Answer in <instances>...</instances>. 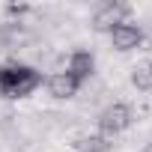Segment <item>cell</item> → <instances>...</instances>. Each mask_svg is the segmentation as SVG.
Masks as SVG:
<instances>
[{
	"instance_id": "cell-1",
	"label": "cell",
	"mask_w": 152,
	"mask_h": 152,
	"mask_svg": "<svg viewBox=\"0 0 152 152\" xmlns=\"http://www.w3.org/2000/svg\"><path fill=\"white\" fill-rule=\"evenodd\" d=\"M39 84H42V72H36L33 66H21V63L0 66V96L6 99H27Z\"/></svg>"
},
{
	"instance_id": "cell-2",
	"label": "cell",
	"mask_w": 152,
	"mask_h": 152,
	"mask_svg": "<svg viewBox=\"0 0 152 152\" xmlns=\"http://www.w3.org/2000/svg\"><path fill=\"white\" fill-rule=\"evenodd\" d=\"M128 125H131V107L125 102H113L99 113V131L104 137H113V134L125 131Z\"/></svg>"
},
{
	"instance_id": "cell-3",
	"label": "cell",
	"mask_w": 152,
	"mask_h": 152,
	"mask_svg": "<svg viewBox=\"0 0 152 152\" xmlns=\"http://www.w3.org/2000/svg\"><path fill=\"white\" fill-rule=\"evenodd\" d=\"M128 6L125 3H104V6H99L96 9V15H93V27L99 30V33H110L116 24H122V21H128Z\"/></svg>"
},
{
	"instance_id": "cell-4",
	"label": "cell",
	"mask_w": 152,
	"mask_h": 152,
	"mask_svg": "<svg viewBox=\"0 0 152 152\" xmlns=\"http://www.w3.org/2000/svg\"><path fill=\"white\" fill-rule=\"evenodd\" d=\"M110 45L116 51H134V48L143 45V30L137 24H131V21H122V24H116L110 30Z\"/></svg>"
},
{
	"instance_id": "cell-5",
	"label": "cell",
	"mask_w": 152,
	"mask_h": 152,
	"mask_svg": "<svg viewBox=\"0 0 152 152\" xmlns=\"http://www.w3.org/2000/svg\"><path fill=\"white\" fill-rule=\"evenodd\" d=\"M27 42H30V33L24 30L21 21L0 24V51H3V54H15V51H21Z\"/></svg>"
},
{
	"instance_id": "cell-6",
	"label": "cell",
	"mask_w": 152,
	"mask_h": 152,
	"mask_svg": "<svg viewBox=\"0 0 152 152\" xmlns=\"http://www.w3.org/2000/svg\"><path fill=\"white\" fill-rule=\"evenodd\" d=\"M78 90H81V81L72 78L66 69L48 78V93H51L54 99H60V102H63V99H75V96H78Z\"/></svg>"
},
{
	"instance_id": "cell-7",
	"label": "cell",
	"mask_w": 152,
	"mask_h": 152,
	"mask_svg": "<svg viewBox=\"0 0 152 152\" xmlns=\"http://www.w3.org/2000/svg\"><path fill=\"white\" fill-rule=\"evenodd\" d=\"M93 69H96V60H93L90 51H75V54L69 57V66H66V72L72 75V78H78L81 84L93 75Z\"/></svg>"
},
{
	"instance_id": "cell-8",
	"label": "cell",
	"mask_w": 152,
	"mask_h": 152,
	"mask_svg": "<svg viewBox=\"0 0 152 152\" xmlns=\"http://www.w3.org/2000/svg\"><path fill=\"white\" fill-rule=\"evenodd\" d=\"M75 152H110V137H104V134H81L75 140Z\"/></svg>"
},
{
	"instance_id": "cell-9",
	"label": "cell",
	"mask_w": 152,
	"mask_h": 152,
	"mask_svg": "<svg viewBox=\"0 0 152 152\" xmlns=\"http://www.w3.org/2000/svg\"><path fill=\"white\" fill-rule=\"evenodd\" d=\"M131 84H134L137 90H143V93L152 90V60H143V63L134 66V72H131Z\"/></svg>"
},
{
	"instance_id": "cell-10",
	"label": "cell",
	"mask_w": 152,
	"mask_h": 152,
	"mask_svg": "<svg viewBox=\"0 0 152 152\" xmlns=\"http://www.w3.org/2000/svg\"><path fill=\"white\" fill-rule=\"evenodd\" d=\"M3 12H6V18L9 21H21L24 15H30L33 9H30V3H6L3 6Z\"/></svg>"
},
{
	"instance_id": "cell-11",
	"label": "cell",
	"mask_w": 152,
	"mask_h": 152,
	"mask_svg": "<svg viewBox=\"0 0 152 152\" xmlns=\"http://www.w3.org/2000/svg\"><path fill=\"white\" fill-rule=\"evenodd\" d=\"M143 152H152V143H149V146H146V149H143Z\"/></svg>"
}]
</instances>
